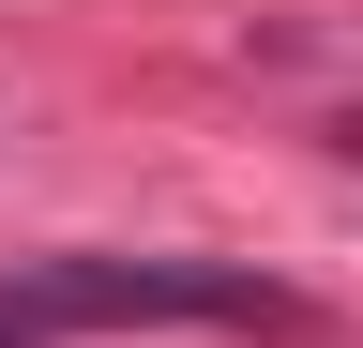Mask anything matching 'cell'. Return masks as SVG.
I'll use <instances>...</instances> for the list:
<instances>
[{"instance_id":"obj_1","label":"cell","mask_w":363,"mask_h":348,"mask_svg":"<svg viewBox=\"0 0 363 348\" xmlns=\"http://www.w3.org/2000/svg\"><path fill=\"white\" fill-rule=\"evenodd\" d=\"M136 318H272V273H242V257H30V273H0L16 348L136 333Z\"/></svg>"},{"instance_id":"obj_2","label":"cell","mask_w":363,"mask_h":348,"mask_svg":"<svg viewBox=\"0 0 363 348\" xmlns=\"http://www.w3.org/2000/svg\"><path fill=\"white\" fill-rule=\"evenodd\" d=\"M333 137H348V152H363V106H348V121H333Z\"/></svg>"}]
</instances>
